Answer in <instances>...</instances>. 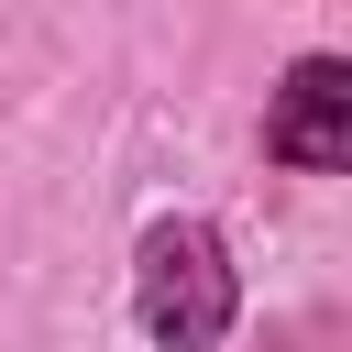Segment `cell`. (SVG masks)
Here are the masks:
<instances>
[{"instance_id":"7a4b0ae2","label":"cell","mask_w":352,"mask_h":352,"mask_svg":"<svg viewBox=\"0 0 352 352\" xmlns=\"http://www.w3.org/2000/svg\"><path fill=\"white\" fill-rule=\"evenodd\" d=\"M264 165L286 176H352V55L308 44L264 88Z\"/></svg>"},{"instance_id":"6da1fadb","label":"cell","mask_w":352,"mask_h":352,"mask_svg":"<svg viewBox=\"0 0 352 352\" xmlns=\"http://www.w3.org/2000/svg\"><path fill=\"white\" fill-rule=\"evenodd\" d=\"M132 330L143 352H220L242 330V264L209 209H154L132 242Z\"/></svg>"}]
</instances>
